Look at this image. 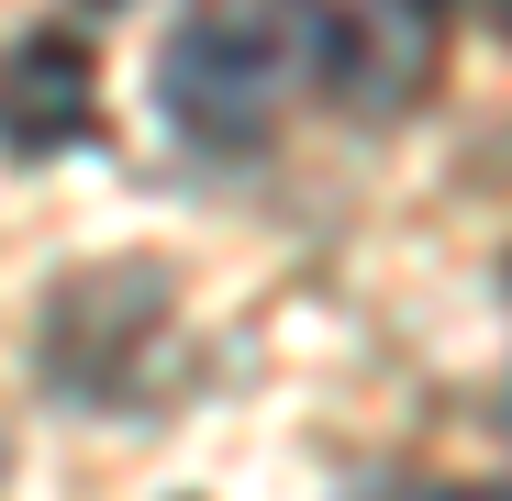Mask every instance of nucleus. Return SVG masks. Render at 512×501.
I'll use <instances>...</instances> for the list:
<instances>
[{
    "label": "nucleus",
    "instance_id": "obj_3",
    "mask_svg": "<svg viewBox=\"0 0 512 501\" xmlns=\"http://www.w3.org/2000/svg\"><path fill=\"white\" fill-rule=\"evenodd\" d=\"M379 501H501V490H379Z\"/></svg>",
    "mask_w": 512,
    "mask_h": 501
},
{
    "label": "nucleus",
    "instance_id": "obj_5",
    "mask_svg": "<svg viewBox=\"0 0 512 501\" xmlns=\"http://www.w3.org/2000/svg\"><path fill=\"white\" fill-rule=\"evenodd\" d=\"M501 12H512V0H501Z\"/></svg>",
    "mask_w": 512,
    "mask_h": 501
},
{
    "label": "nucleus",
    "instance_id": "obj_1",
    "mask_svg": "<svg viewBox=\"0 0 512 501\" xmlns=\"http://www.w3.org/2000/svg\"><path fill=\"white\" fill-rule=\"evenodd\" d=\"M279 90H290V45H279L268 23L201 12V23L167 34V56H156V101L179 112L201 145H256L268 112H279Z\"/></svg>",
    "mask_w": 512,
    "mask_h": 501
},
{
    "label": "nucleus",
    "instance_id": "obj_2",
    "mask_svg": "<svg viewBox=\"0 0 512 501\" xmlns=\"http://www.w3.org/2000/svg\"><path fill=\"white\" fill-rule=\"evenodd\" d=\"M101 123V78H90V45L67 23H34L0 45V145L12 156H56Z\"/></svg>",
    "mask_w": 512,
    "mask_h": 501
},
{
    "label": "nucleus",
    "instance_id": "obj_4",
    "mask_svg": "<svg viewBox=\"0 0 512 501\" xmlns=\"http://www.w3.org/2000/svg\"><path fill=\"white\" fill-rule=\"evenodd\" d=\"M0 457H12V435H0Z\"/></svg>",
    "mask_w": 512,
    "mask_h": 501
}]
</instances>
